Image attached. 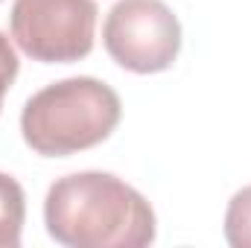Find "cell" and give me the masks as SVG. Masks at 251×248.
<instances>
[{
  "label": "cell",
  "instance_id": "obj_4",
  "mask_svg": "<svg viewBox=\"0 0 251 248\" xmlns=\"http://www.w3.org/2000/svg\"><path fill=\"white\" fill-rule=\"evenodd\" d=\"M102 44L131 73H161L178 59L181 24L164 0H120L105 15Z\"/></svg>",
  "mask_w": 251,
  "mask_h": 248
},
{
  "label": "cell",
  "instance_id": "obj_5",
  "mask_svg": "<svg viewBox=\"0 0 251 248\" xmlns=\"http://www.w3.org/2000/svg\"><path fill=\"white\" fill-rule=\"evenodd\" d=\"M26 219V198L24 187L12 175L0 173V248L21 246V231Z\"/></svg>",
  "mask_w": 251,
  "mask_h": 248
},
{
  "label": "cell",
  "instance_id": "obj_1",
  "mask_svg": "<svg viewBox=\"0 0 251 248\" xmlns=\"http://www.w3.org/2000/svg\"><path fill=\"white\" fill-rule=\"evenodd\" d=\"M47 234L67 248H143L155 240L152 204L123 178L70 173L47 190Z\"/></svg>",
  "mask_w": 251,
  "mask_h": 248
},
{
  "label": "cell",
  "instance_id": "obj_7",
  "mask_svg": "<svg viewBox=\"0 0 251 248\" xmlns=\"http://www.w3.org/2000/svg\"><path fill=\"white\" fill-rule=\"evenodd\" d=\"M15 76H18V53L12 47V41L0 32V108H3V97L12 88Z\"/></svg>",
  "mask_w": 251,
  "mask_h": 248
},
{
  "label": "cell",
  "instance_id": "obj_6",
  "mask_svg": "<svg viewBox=\"0 0 251 248\" xmlns=\"http://www.w3.org/2000/svg\"><path fill=\"white\" fill-rule=\"evenodd\" d=\"M225 240L234 248H251V184L234 193L225 210Z\"/></svg>",
  "mask_w": 251,
  "mask_h": 248
},
{
  "label": "cell",
  "instance_id": "obj_3",
  "mask_svg": "<svg viewBox=\"0 0 251 248\" xmlns=\"http://www.w3.org/2000/svg\"><path fill=\"white\" fill-rule=\"evenodd\" d=\"M12 41L35 62L70 64L94 50L97 3L94 0H15Z\"/></svg>",
  "mask_w": 251,
  "mask_h": 248
},
{
  "label": "cell",
  "instance_id": "obj_2",
  "mask_svg": "<svg viewBox=\"0 0 251 248\" xmlns=\"http://www.w3.org/2000/svg\"><path fill=\"white\" fill-rule=\"evenodd\" d=\"M123 105L111 85L94 76H73L32 94L21 114L26 146L44 158L85 152L111 137Z\"/></svg>",
  "mask_w": 251,
  "mask_h": 248
}]
</instances>
